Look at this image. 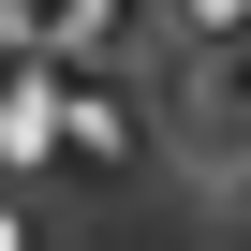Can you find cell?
Instances as JSON below:
<instances>
[{"label": "cell", "mask_w": 251, "mask_h": 251, "mask_svg": "<svg viewBox=\"0 0 251 251\" xmlns=\"http://www.w3.org/2000/svg\"><path fill=\"white\" fill-rule=\"evenodd\" d=\"M0 251H30V207H15V192H0Z\"/></svg>", "instance_id": "2"}, {"label": "cell", "mask_w": 251, "mask_h": 251, "mask_svg": "<svg viewBox=\"0 0 251 251\" xmlns=\"http://www.w3.org/2000/svg\"><path fill=\"white\" fill-rule=\"evenodd\" d=\"M236 251H251V207H236Z\"/></svg>", "instance_id": "3"}, {"label": "cell", "mask_w": 251, "mask_h": 251, "mask_svg": "<svg viewBox=\"0 0 251 251\" xmlns=\"http://www.w3.org/2000/svg\"><path fill=\"white\" fill-rule=\"evenodd\" d=\"M192 30H251V0H192Z\"/></svg>", "instance_id": "1"}]
</instances>
